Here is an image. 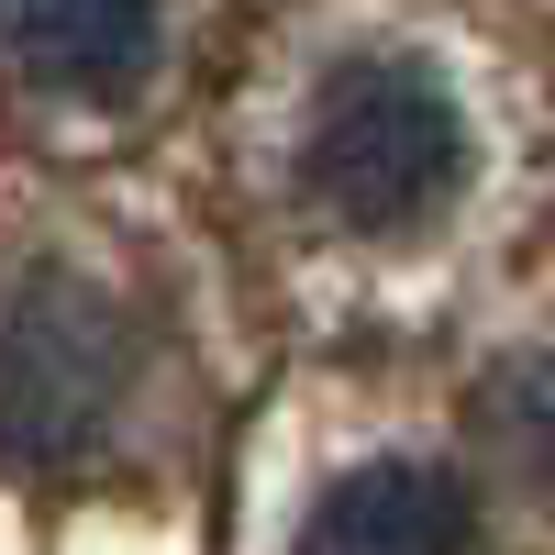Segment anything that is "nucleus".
I'll return each mask as SVG.
<instances>
[{"mask_svg": "<svg viewBox=\"0 0 555 555\" xmlns=\"http://www.w3.org/2000/svg\"><path fill=\"white\" fill-rule=\"evenodd\" d=\"M0 56L56 89H122L156 56V0H0Z\"/></svg>", "mask_w": 555, "mask_h": 555, "instance_id": "4", "label": "nucleus"}, {"mask_svg": "<svg viewBox=\"0 0 555 555\" xmlns=\"http://www.w3.org/2000/svg\"><path fill=\"white\" fill-rule=\"evenodd\" d=\"M122 311L67 267H34L0 289V455H67L122 400Z\"/></svg>", "mask_w": 555, "mask_h": 555, "instance_id": "2", "label": "nucleus"}, {"mask_svg": "<svg viewBox=\"0 0 555 555\" xmlns=\"http://www.w3.org/2000/svg\"><path fill=\"white\" fill-rule=\"evenodd\" d=\"M455 178H467V112L423 56H345L311 89V122H300L311 211L389 234V222H423Z\"/></svg>", "mask_w": 555, "mask_h": 555, "instance_id": "1", "label": "nucleus"}, {"mask_svg": "<svg viewBox=\"0 0 555 555\" xmlns=\"http://www.w3.org/2000/svg\"><path fill=\"white\" fill-rule=\"evenodd\" d=\"M478 434H489V455H500L522 489L555 500V345L512 356V366L478 389Z\"/></svg>", "mask_w": 555, "mask_h": 555, "instance_id": "5", "label": "nucleus"}, {"mask_svg": "<svg viewBox=\"0 0 555 555\" xmlns=\"http://www.w3.org/2000/svg\"><path fill=\"white\" fill-rule=\"evenodd\" d=\"M300 555H467V489L444 467H411V455H378L311 500Z\"/></svg>", "mask_w": 555, "mask_h": 555, "instance_id": "3", "label": "nucleus"}]
</instances>
